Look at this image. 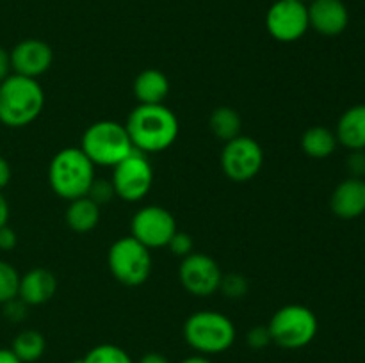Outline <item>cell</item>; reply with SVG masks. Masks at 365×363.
<instances>
[{
	"label": "cell",
	"mask_w": 365,
	"mask_h": 363,
	"mask_svg": "<svg viewBox=\"0 0 365 363\" xmlns=\"http://www.w3.org/2000/svg\"><path fill=\"white\" fill-rule=\"evenodd\" d=\"M271 342L278 347L296 351L312 344L316 338L319 322L309 306L305 305H285L274 312L269 324Z\"/></svg>",
	"instance_id": "8992f818"
},
{
	"label": "cell",
	"mask_w": 365,
	"mask_h": 363,
	"mask_svg": "<svg viewBox=\"0 0 365 363\" xmlns=\"http://www.w3.org/2000/svg\"><path fill=\"white\" fill-rule=\"evenodd\" d=\"M64 219H66V224L70 230L77 231V233H88V231L95 230L98 226L100 205L96 201H93L89 196L71 199L66 209Z\"/></svg>",
	"instance_id": "d6986e66"
},
{
	"label": "cell",
	"mask_w": 365,
	"mask_h": 363,
	"mask_svg": "<svg viewBox=\"0 0 365 363\" xmlns=\"http://www.w3.org/2000/svg\"><path fill=\"white\" fill-rule=\"evenodd\" d=\"M221 278L223 270L220 263L205 253H191L182 258L178 267V280L182 287L196 298H207L220 290Z\"/></svg>",
	"instance_id": "7c38bea8"
},
{
	"label": "cell",
	"mask_w": 365,
	"mask_h": 363,
	"mask_svg": "<svg viewBox=\"0 0 365 363\" xmlns=\"http://www.w3.org/2000/svg\"><path fill=\"white\" fill-rule=\"evenodd\" d=\"M11 71H13V68H11V53L0 46V82L6 80Z\"/></svg>",
	"instance_id": "1f68e13d"
},
{
	"label": "cell",
	"mask_w": 365,
	"mask_h": 363,
	"mask_svg": "<svg viewBox=\"0 0 365 363\" xmlns=\"http://www.w3.org/2000/svg\"><path fill=\"white\" fill-rule=\"evenodd\" d=\"M81 149L95 166L114 167L134 152L127 128L113 120L95 121L86 128Z\"/></svg>",
	"instance_id": "5b68a950"
},
{
	"label": "cell",
	"mask_w": 365,
	"mask_h": 363,
	"mask_svg": "<svg viewBox=\"0 0 365 363\" xmlns=\"http://www.w3.org/2000/svg\"><path fill=\"white\" fill-rule=\"evenodd\" d=\"M70 363H81V359H75V362H70Z\"/></svg>",
	"instance_id": "f35d334b"
},
{
	"label": "cell",
	"mask_w": 365,
	"mask_h": 363,
	"mask_svg": "<svg viewBox=\"0 0 365 363\" xmlns=\"http://www.w3.org/2000/svg\"><path fill=\"white\" fill-rule=\"evenodd\" d=\"M168 248H170V251L173 253L175 256L185 258V256H189L191 253H195V241H192V237L189 233L177 230V233L171 237Z\"/></svg>",
	"instance_id": "484cf974"
},
{
	"label": "cell",
	"mask_w": 365,
	"mask_h": 363,
	"mask_svg": "<svg viewBox=\"0 0 365 363\" xmlns=\"http://www.w3.org/2000/svg\"><path fill=\"white\" fill-rule=\"evenodd\" d=\"M339 144L346 146L351 152L356 149H365V103L349 107L339 117L337 130Z\"/></svg>",
	"instance_id": "ac0fdd59"
},
{
	"label": "cell",
	"mask_w": 365,
	"mask_h": 363,
	"mask_svg": "<svg viewBox=\"0 0 365 363\" xmlns=\"http://www.w3.org/2000/svg\"><path fill=\"white\" fill-rule=\"evenodd\" d=\"M81 363H134V359L120 345L100 344L89 349Z\"/></svg>",
	"instance_id": "603a6c76"
},
{
	"label": "cell",
	"mask_w": 365,
	"mask_h": 363,
	"mask_svg": "<svg viewBox=\"0 0 365 363\" xmlns=\"http://www.w3.org/2000/svg\"><path fill=\"white\" fill-rule=\"evenodd\" d=\"M16 242L18 237L16 233H14L13 228H9L7 224L0 228V249H2V251H11V249H14L16 248Z\"/></svg>",
	"instance_id": "4dcf8cb0"
},
{
	"label": "cell",
	"mask_w": 365,
	"mask_h": 363,
	"mask_svg": "<svg viewBox=\"0 0 365 363\" xmlns=\"http://www.w3.org/2000/svg\"><path fill=\"white\" fill-rule=\"evenodd\" d=\"M45 107V91L36 78L11 73L0 82V123L24 128L36 121Z\"/></svg>",
	"instance_id": "7a4b0ae2"
},
{
	"label": "cell",
	"mask_w": 365,
	"mask_h": 363,
	"mask_svg": "<svg viewBox=\"0 0 365 363\" xmlns=\"http://www.w3.org/2000/svg\"><path fill=\"white\" fill-rule=\"evenodd\" d=\"M180 363H212V362H210V359L207 358V356H203V354H195V356H189V358L182 359Z\"/></svg>",
	"instance_id": "8d00e7d4"
},
{
	"label": "cell",
	"mask_w": 365,
	"mask_h": 363,
	"mask_svg": "<svg viewBox=\"0 0 365 363\" xmlns=\"http://www.w3.org/2000/svg\"><path fill=\"white\" fill-rule=\"evenodd\" d=\"M27 308L29 306L20 298H14L11 301L4 302V315L11 322H21L27 317Z\"/></svg>",
	"instance_id": "f1b7e54d"
},
{
	"label": "cell",
	"mask_w": 365,
	"mask_h": 363,
	"mask_svg": "<svg viewBox=\"0 0 365 363\" xmlns=\"http://www.w3.org/2000/svg\"><path fill=\"white\" fill-rule=\"evenodd\" d=\"M348 169L353 174V178H362L365 174V153L364 149L351 152L348 157Z\"/></svg>",
	"instance_id": "f546056e"
},
{
	"label": "cell",
	"mask_w": 365,
	"mask_h": 363,
	"mask_svg": "<svg viewBox=\"0 0 365 363\" xmlns=\"http://www.w3.org/2000/svg\"><path fill=\"white\" fill-rule=\"evenodd\" d=\"M138 363H170V359L160 352H146L139 358Z\"/></svg>",
	"instance_id": "836d02e7"
},
{
	"label": "cell",
	"mask_w": 365,
	"mask_h": 363,
	"mask_svg": "<svg viewBox=\"0 0 365 363\" xmlns=\"http://www.w3.org/2000/svg\"><path fill=\"white\" fill-rule=\"evenodd\" d=\"M132 91L139 105H159L170 95V78L160 70L148 68L134 78Z\"/></svg>",
	"instance_id": "e0dca14e"
},
{
	"label": "cell",
	"mask_w": 365,
	"mask_h": 363,
	"mask_svg": "<svg viewBox=\"0 0 365 363\" xmlns=\"http://www.w3.org/2000/svg\"><path fill=\"white\" fill-rule=\"evenodd\" d=\"M11 182V166L2 155H0V191L6 189Z\"/></svg>",
	"instance_id": "d6a6232c"
},
{
	"label": "cell",
	"mask_w": 365,
	"mask_h": 363,
	"mask_svg": "<svg viewBox=\"0 0 365 363\" xmlns=\"http://www.w3.org/2000/svg\"><path fill=\"white\" fill-rule=\"evenodd\" d=\"M309 9V23L310 27L321 36L342 34L349 23L348 7L342 0H312Z\"/></svg>",
	"instance_id": "5bb4252c"
},
{
	"label": "cell",
	"mask_w": 365,
	"mask_h": 363,
	"mask_svg": "<svg viewBox=\"0 0 365 363\" xmlns=\"http://www.w3.org/2000/svg\"><path fill=\"white\" fill-rule=\"evenodd\" d=\"M246 344L250 345L252 349H264L267 347L269 344H273L271 342V335H269V330H267V326H255L252 327V330L246 333Z\"/></svg>",
	"instance_id": "83f0119b"
},
{
	"label": "cell",
	"mask_w": 365,
	"mask_h": 363,
	"mask_svg": "<svg viewBox=\"0 0 365 363\" xmlns=\"http://www.w3.org/2000/svg\"><path fill=\"white\" fill-rule=\"evenodd\" d=\"M95 164L81 148H63L48 164V184L59 198L71 199L88 196L95 182Z\"/></svg>",
	"instance_id": "3957f363"
},
{
	"label": "cell",
	"mask_w": 365,
	"mask_h": 363,
	"mask_svg": "<svg viewBox=\"0 0 365 363\" xmlns=\"http://www.w3.org/2000/svg\"><path fill=\"white\" fill-rule=\"evenodd\" d=\"M235 326L225 313L202 310L185 320L184 338L198 354L210 356L228 351L235 342Z\"/></svg>",
	"instance_id": "277c9868"
},
{
	"label": "cell",
	"mask_w": 365,
	"mask_h": 363,
	"mask_svg": "<svg viewBox=\"0 0 365 363\" xmlns=\"http://www.w3.org/2000/svg\"><path fill=\"white\" fill-rule=\"evenodd\" d=\"M20 274L6 260H0V305L18 298Z\"/></svg>",
	"instance_id": "cb8c5ba5"
},
{
	"label": "cell",
	"mask_w": 365,
	"mask_h": 363,
	"mask_svg": "<svg viewBox=\"0 0 365 363\" xmlns=\"http://www.w3.org/2000/svg\"><path fill=\"white\" fill-rule=\"evenodd\" d=\"M0 363H21L11 349H0Z\"/></svg>",
	"instance_id": "d590c367"
},
{
	"label": "cell",
	"mask_w": 365,
	"mask_h": 363,
	"mask_svg": "<svg viewBox=\"0 0 365 363\" xmlns=\"http://www.w3.org/2000/svg\"><path fill=\"white\" fill-rule=\"evenodd\" d=\"M220 290L223 292L228 299H241L248 294V281H246V278L242 276V274H223Z\"/></svg>",
	"instance_id": "d4e9b609"
},
{
	"label": "cell",
	"mask_w": 365,
	"mask_h": 363,
	"mask_svg": "<svg viewBox=\"0 0 365 363\" xmlns=\"http://www.w3.org/2000/svg\"><path fill=\"white\" fill-rule=\"evenodd\" d=\"M266 28L280 43H294L310 28L307 4L296 0H277L266 14Z\"/></svg>",
	"instance_id": "8fae6325"
},
{
	"label": "cell",
	"mask_w": 365,
	"mask_h": 363,
	"mask_svg": "<svg viewBox=\"0 0 365 363\" xmlns=\"http://www.w3.org/2000/svg\"><path fill=\"white\" fill-rule=\"evenodd\" d=\"M7 221H9V203L0 191V228L6 226Z\"/></svg>",
	"instance_id": "e575fe53"
},
{
	"label": "cell",
	"mask_w": 365,
	"mask_h": 363,
	"mask_svg": "<svg viewBox=\"0 0 365 363\" xmlns=\"http://www.w3.org/2000/svg\"><path fill=\"white\" fill-rule=\"evenodd\" d=\"M209 128L214 134V137L223 141L225 144V142L232 141V139L241 135L242 120L237 110L232 109V107L221 105L217 109H214L212 114H210Z\"/></svg>",
	"instance_id": "44dd1931"
},
{
	"label": "cell",
	"mask_w": 365,
	"mask_h": 363,
	"mask_svg": "<svg viewBox=\"0 0 365 363\" xmlns=\"http://www.w3.org/2000/svg\"><path fill=\"white\" fill-rule=\"evenodd\" d=\"M9 53L13 73L29 78H38L45 75L53 63L52 46L43 39H24Z\"/></svg>",
	"instance_id": "4fadbf2b"
},
{
	"label": "cell",
	"mask_w": 365,
	"mask_h": 363,
	"mask_svg": "<svg viewBox=\"0 0 365 363\" xmlns=\"http://www.w3.org/2000/svg\"><path fill=\"white\" fill-rule=\"evenodd\" d=\"M110 184H113L114 196L123 201H141L152 191L153 185V167L148 155L134 149L130 155L113 167Z\"/></svg>",
	"instance_id": "ba28073f"
},
{
	"label": "cell",
	"mask_w": 365,
	"mask_h": 363,
	"mask_svg": "<svg viewBox=\"0 0 365 363\" xmlns=\"http://www.w3.org/2000/svg\"><path fill=\"white\" fill-rule=\"evenodd\" d=\"M296 2H303V4H305V2H309V0H296ZM310 2H312V0H310Z\"/></svg>",
	"instance_id": "74e56055"
},
{
	"label": "cell",
	"mask_w": 365,
	"mask_h": 363,
	"mask_svg": "<svg viewBox=\"0 0 365 363\" xmlns=\"http://www.w3.org/2000/svg\"><path fill=\"white\" fill-rule=\"evenodd\" d=\"M331 212L341 219H356L365 214V182L362 178H348L331 192Z\"/></svg>",
	"instance_id": "2e32d148"
},
{
	"label": "cell",
	"mask_w": 365,
	"mask_h": 363,
	"mask_svg": "<svg viewBox=\"0 0 365 363\" xmlns=\"http://www.w3.org/2000/svg\"><path fill=\"white\" fill-rule=\"evenodd\" d=\"M337 144L335 132L321 125L307 128L305 134L302 135V149L310 159H328L335 152Z\"/></svg>",
	"instance_id": "ffe728a7"
},
{
	"label": "cell",
	"mask_w": 365,
	"mask_h": 363,
	"mask_svg": "<svg viewBox=\"0 0 365 363\" xmlns=\"http://www.w3.org/2000/svg\"><path fill=\"white\" fill-rule=\"evenodd\" d=\"M46 340L39 331L25 330L14 337L11 351L18 356L21 363H34L45 354Z\"/></svg>",
	"instance_id": "7402d4cb"
},
{
	"label": "cell",
	"mask_w": 365,
	"mask_h": 363,
	"mask_svg": "<svg viewBox=\"0 0 365 363\" xmlns=\"http://www.w3.org/2000/svg\"><path fill=\"white\" fill-rule=\"evenodd\" d=\"M220 162L225 177L237 184H245V182L253 180L262 169L264 149L253 137L239 135L225 142Z\"/></svg>",
	"instance_id": "9c48e42d"
},
{
	"label": "cell",
	"mask_w": 365,
	"mask_h": 363,
	"mask_svg": "<svg viewBox=\"0 0 365 363\" xmlns=\"http://www.w3.org/2000/svg\"><path fill=\"white\" fill-rule=\"evenodd\" d=\"M88 196L93 199V201L98 203V205H102V203H107L114 196L113 184H110L109 180H98V178H95V182H93L91 189H89V192H88Z\"/></svg>",
	"instance_id": "4316f807"
},
{
	"label": "cell",
	"mask_w": 365,
	"mask_h": 363,
	"mask_svg": "<svg viewBox=\"0 0 365 363\" xmlns=\"http://www.w3.org/2000/svg\"><path fill=\"white\" fill-rule=\"evenodd\" d=\"M107 265L110 274L125 287H139L148 281L152 274L153 258L146 246L132 235L113 242L107 253Z\"/></svg>",
	"instance_id": "52a82bcc"
},
{
	"label": "cell",
	"mask_w": 365,
	"mask_h": 363,
	"mask_svg": "<svg viewBox=\"0 0 365 363\" xmlns=\"http://www.w3.org/2000/svg\"><path fill=\"white\" fill-rule=\"evenodd\" d=\"M130 231L132 237L148 249L168 248L171 237L177 233V221L164 206L146 205L132 217Z\"/></svg>",
	"instance_id": "30bf717a"
},
{
	"label": "cell",
	"mask_w": 365,
	"mask_h": 363,
	"mask_svg": "<svg viewBox=\"0 0 365 363\" xmlns=\"http://www.w3.org/2000/svg\"><path fill=\"white\" fill-rule=\"evenodd\" d=\"M57 292V278L45 267H34L20 276L18 298L27 306H39L48 302Z\"/></svg>",
	"instance_id": "9a60e30c"
},
{
	"label": "cell",
	"mask_w": 365,
	"mask_h": 363,
	"mask_svg": "<svg viewBox=\"0 0 365 363\" xmlns=\"http://www.w3.org/2000/svg\"><path fill=\"white\" fill-rule=\"evenodd\" d=\"M130 141L135 149L143 153H159L170 148L178 137L180 125L178 117L170 107L164 103L159 105H139L128 114L125 123Z\"/></svg>",
	"instance_id": "6da1fadb"
}]
</instances>
